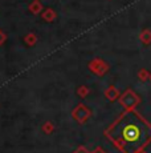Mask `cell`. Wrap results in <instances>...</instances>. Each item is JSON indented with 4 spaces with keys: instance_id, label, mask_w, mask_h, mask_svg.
<instances>
[{
    "instance_id": "cell-1",
    "label": "cell",
    "mask_w": 151,
    "mask_h": 153,
    "mask_svg": "<svg viewBox=\"0 0 151 153\" xmlns=\"http://www.w3.org/2000/svg\"><path fill=\"white\" fill-rule=\"evenodd\" d=\"M113 139L125 151L142 148L151 137V126L134 112L129 111L111 128Z\"/></svg>"
}]
</instances>
